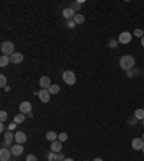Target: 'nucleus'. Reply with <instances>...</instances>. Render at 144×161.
<instances>
[{
  "mask_svg": "<svg viewBox=\"0 0 144 161\" xmlns=\"http://www.w3.org/2000/svg\"><path fill=\"white\" fill-rule=\"evenodd\" d=\"M117 43H118V40H114V39H112V40H110L108 46H110L111 49H115V48H117Z\"/></svg>",
  "mask_w": 144,
  "mask_h": 161,
  "instance_id": "cd10ccee",
  "label": "nucleus"
},
{
  "mask_svg": "<svg viewBox=\"0 0 144 161\" xmlns=\"http://www.w3.org/2000/svg\"><path fill=\"white\" fill-rule=\"evenodd\" d=\"M50 150L54 151V153H56V154H59L62 151V142L59 140H56V141H54V142H50Z\"/></svg>",
  "mask_w": 144,
  "mask_h": 161,
  "instance_id": "4468645a",
  "label": "nucleus"
},
{
  "mask_svg": "<svg viewBox=\"0 0 144 161\" xmlns=\"http://www.w3.org/2000/svg\"><path fill=\"white\" fill-rule=\"evenodd\" d=\"M131 147L136 150V151H141L144 147V140L143 138H134L131 142Z\"/></svg>",
  "mask_w": 144,
  "mask_h": 161,
  "instance_id": "9d476101",
  "label": "nucleus"
},
{
  "mask_svg": "<svg viewBox=\"0 0 144 161\" xmlns=\"http://www.w3.org/2000/svg\"><path fill=\"white\" fill-rule=\"evenodd\" d=\"M12 150L6 148V147H2V150H0V161H10V158H12Z\"/></svg>",
  "mask_w": 144,
  "mask_h": 161,
  "instance_id": "39448f33",
  "label": "nucleus"
},
{
  "mask_svg": "<svg viewBox=\"0 0 144 161\" xmlns=\"http://www.w3.org/2000/svg\"><path fill=\"white\" fill-rule=\"evenodd\" d=\"M58 135H59V134H56L55 131H48L46 132V135H45V138L48 141H50V142H54V141L58 140Z\"/></svg>",
  "mask_w": 144,
  "mask_h": 161,
  "instance_id": "dca6fc26",
  "label": "nucleus"
},
{
  "mask_svg": "<svg viewBox=\"0 0 144 161\" xmlns=\"http://www.w3.org/2000/svg\"><path fill=\"white\" fill-rule=\"evenodd\" d=\"M26 120V115L25 114H17V115H15V120H13V122H16V124H22V122H25Z\"/></svg>",
  "mask_w": 144,
  "mask_h": 161,
  "instance_id": "a211bd4d",
  "label": "nucleus"
},
{
  "mask_svg": "<svg viewBox=\"0 0 144 161\" xmlns=\"http://www.w3.org/2000/svg\"><path fill=\"white\" fill-rule=\"evenodd\" d=\"M16 122H12V124H9V127H7V131H13V129L16 128Z\"/></svg>",
  "mask_w": 144,
  "mask_h": 161,
  "instance_id": "c756f323",
  "label": "nucleus"
},
{
  "mask_svg": "<svg viewBox=\"0 0 144 161\" xmlns=\"http://www.w3.org/2000/svg\"><path fill=\"white\" fill-rule=\"evenodd\" d=\"M39 85H41L42 89H49L50 85H52V82H50L49 76H42L41 79H39Z\"/></svg>",
  "mask_w": 144,
  "mask_h": 161,
  "instance_id": "f8f14e48",
  "label": "nucleus"
},
{
  "mask_svg": "<svg viewBox=\"0 0 144 161\" xmlns=\"http://www.w3.org/2000/svg\"><path fill=\"white\" fill-rule=\"evenodd\" d=\"M0 50H2V53L6 55V56H12L13 53H15V45H13L12 42H3L2 43V46H0Z\"/></svg>",
  "mask_w": 144,
  "mask_h": 161,
  "instance_id": "f03ea898",
  "label": "nucleus"
},
{
  "mask_svg": "<svg viewBox=\"0 0 144 161\" xmlns=\"http://www.w3.org/2000/svg\"><path fill=\"white\" fill-rule=\"evenodd\" d=\"M37 98L41 99L43 104H48L49 102V99H50V94L48 89H41V91L37 92Z\"/></svg>",
  "mask_w": 144,
  "mask_h": 161,
  "instance_id": "0eeeda50",
  "label": "nucleus"
},
{
  "mask_svg": "<svg viewBox=\"0 0 144 161\" xmlns=\"http://www.w3.org/2000/svg\"><path fill=\"white\" fill-rule=\"evenodd\" d=\"M92 161H103V158H94Z\"/></svg>",
  "mask_w": 144,
  "mask_h": 161,
  "instance_id": "f704fd0d",
  "label": "nucleus"
},
{
  "mask_svg": "<svg viewBox=\"0 0 144 161\" xmlns=\"http://www.w3.org/2000/svg\"><path fill=\"white\" fill-rule=\"evenodd\" d=\"M66 26H68L69 29H74L75 26H76V23H75L74 20H68V23H66Z\"/></svg>",
  "mask_w": 144,
  "mask_h": 161,
  "instance_id": "c85d7f7f",
  "label": "nucleus"
},
{
  "mask_svg": "<svg viewBox=\"0 0 144 161\" xmlns=\"http://www.w3.org/2000/svg\"><path fill=\"white\" fill-rule=\"evenodd\" d=\"M19 109H20L22 114L28 115L29 112H32V104L29 102V101H23V102L19 105Z\"/></svg>",
  "mask_w": 144,
  "mask_h": 161,
  "instance_id": "6e6552de",
  "label": "nucleus"
},
{
  "mask_svg": "<svg viewBox=\"0 0 144 161\" xmlns=\"http://www.w3.org/2000/svg\"><path fill=\"white\" fill-rule=\"evenodd\" d=\"M141 151H143V153H144V147H143V150H141Z\"/></svg>",
  "mask_w": 144,
  "mask_h": 161,
  "instance_id": "4c0bfd02",
  "label": "nucleus"
},
{
  "mask_svg": "<svg viewBox=\"0 0 144 161\" xmlns=\"http://www.w3.org/2000/svg\"><path fill=\"white\" fill-rule=\"evenodd\" d=\"M137 121H138V120H137L136 117H134V118H131V120L128 121V124H130V125H133V124H134V122H137Z\"/></svg>",
  "mask_w": 144,
  "mask_h": 161,
  "instance_id": "473e14b6",
  "label": "nucleus"
},
{
  "mask_svg": "<svg viewBox=\"0 0 144 161\" xmlns=\"http://www.w3.org/2000/svg\"><path fill=\"white\" fill-rule=\"evenodd\" d=\"M58 140L61 141V142H63V141H66V140H68V134H66V132H61V134L58 135Z\"/></svg>",
  "mask_w": 144,
  "mask_h": 161,
  "instance_id": "a878e982",
  "label": "nucleus"
},
{
  "mask_svg": "<svg viewBox=\"0 0 144 161\" xmlns=\"http://www.w3.org/2000/svg\"><path fill=\"white\" fill-rule=\"evenodd\" d=\"M141 138H143V140H144V134H143V137H141Z\"/></svg>",
  "mask_w": 144,
  "mask_h": 161,
  "instance_id": "58836bf2",
  "label": "nucleus"
},
{
  "mask_svg": "<svg viewBox=\"0 0 144 161\" xmlns=\"http://www.w3.org/2000/svg\"><path fill=\"white\" fill-rule=\"evenodd\" d=\"M141 46H143V48H144V37H143V39H141Z\"/></svg>",
  "mask_w": 144,
  "mask_h": 161,
  "instance_id": "c9c22d12",
  "label": "nucleus"
},
{
  "mask_svg": "<svg viewBox=\"0 0 144 161\" xmlns=\"http://www.w3.org/2000/svg\"><path fill=\"white\" fill-rule=\"evenodd\" d=\"M48 91H49V94H52V95H56L58 92L61 91V87H59V85H56V83H52Z\"/></svg>",
  "mask_w": 144,
  "mask_h": 161,
  "instance_id": "6ab92c4d",
  "label": "nucleus"
},
{
  "mask_svg": "<svg viewBox=\"0 0 144 161\" xmlns=\"http://www.w3.org/2000/svg\"><path fill=\"white\" fill-rule=\"evenodd\" d=\"M15 141H16V144H25L26 141H28V137H26L25 132H22V131H17L16 134H15Z\"/></svg>",
  "mask_w": 144,
  "mask_h": 161,
  "instance_id": "1a4fd4ad",
  "label": "nucleus"
},
{
  "mask_svg": "<svg viewBox=\"0 0 144 161\" xmlns=\"http://www.w3.org/2000/svg\"><path fill=\"white\" fill-rule=\"evenodd\" d=\"M134 65H136V59L133 58L131 55H124V56H121V59H120V68L124 70H130L134 68Z\"/></svg>",
  "mask_w": 144,
  "mask_h": 161,
  "instance_id": "f257e3e1",
  "label": "nucleus"
},
{
  "mask_svg": "<svg viewBox=\"0 0 144 161\" xmlns=\"http://www.w3.org/2000/svg\"><path fill=\"white\" fill-rule=\"evenodd\" d=\"M10 62H12V61H10V56L3 55V56L0 58V66H2V68H6V66H7Z\"/></svg>",
  "mask_w": 144,
  "mask_h": 161,
  "instance_id": "f3484780",
  "label": "nucleus"
},
{
  "mask_svg": "<svg viewBox=\"0 0 144 161\" xmlns=\"http://www.w3.org/2000/svg\"><path fill=\"white\" fill-rule=\"evenodd\" d=\"M10 61H12V63H20V62H23V55H22L20 52H15V53L10 56Z\"/></svg>",
  "mask_w": 144,
  "mask_h": 161,
  "instance_id": "2eb2a0df",
  "label": "nucleus"
},
{
  "mask_svg": "<svg viewBox=\"0 0 144 161\" xmlns=\"http://www.w3.org/2000/svg\"><path fill=\"white\" fill-rule=\"evenodd\" d=\"M63 161H74V160H72V158H65Z\"/></svg>",
  "mask_w": 144,
  "mask_h": 161,
  "instance_id": "e433bc0d",
  "label": "nucleus"
},
{
  "mask_svg": "<svg viewBox=\"0 0 144 161\" xmlns=\"http://www.w3.org/2000/svg\"><path fill=\"white\" fill-rule=\"evenodd\" d=\"M65 155H63V154H62V153H59V154H58V160L56 161H63V160H65Z\"/></svg>",
  "mask_w": 144,
  "mask_h": 161,
  "instance_id": "2f4dec72",
  "label": "nucleus"
},
{
  "mask_svg": "<svg viewBox=\"0 0 144 161\" xmlns=\"http://www.w3.org/2000/svg\"><path fill=\"white\" fill-rule=\"evenodd\" d=\"M56 160H58V154L54 153V151H50L48 154V161H56Z\"/></svg>",
  "mask_w": 144,
  "mask_h": 161,
  "instance_id": "b1692460",
  "label": "nucleus"
},
{
  "mask_svg": "<svg viewBox=\"0 0 144 161\" xmlns=\"http://www.w3.org/2000/svg\"><path fill=\"white\" fill-rule=\"evenodd\" d=\"M13 141H15V135L12 134V131H6L3 134V147H7V145H12Z\"/></svg>",
  "mask_w": 144,
  "mask_h": 161,
  "instance_id": "20e7f679",
  "label": "nucleus"
},
{
  "mask_svg": "<svg viewBox=\"0 0 144 161\" xmlns=\"http://www.w3.org/2000/svg\"><path fill=\"white\" fill-rule=\"evenodd\" d=\"M26 161H37V160H36V157H35V155H32V154H29L28 157H26Z\"/></svg>",
  "mask_w": 144,
  "mask_h": 161,
  "instance_id": "7c9ffc66",
  "label": "nucleus"
},
{
  "mask_svg": "<svg viewBox=\"0 0 144 161\" xmlns=\"http://www.w3.org/2000/svg\"><path fill=\"white\" fill-rule=\"evenodd\" d=\"M12 154L15 155V157H19V155H22L23 154V151H25V148H23V145L22 144H15L12 145Z\"/></svg>",
  "mask_w": 144,
  "mask_h": 161,
  "instance_id": "9b49d317",
  "label": "nucleus"
},
{
  "mask_svg": "<svg viewBox=\"0 0 144 161\" xmlns=\"http://www.w3.org/2000/svg\"><path fill=\"white\" fill-rule=\"evenodd\" d=\"M72 20H74L75 23H76V25H82L84 22H85V17H84L82 15H79V13H76V15H75V17L72 19Z\"/></svg>",
  "mask_w": 144,
  "mask_h": 161,
  "instance_id": "aec40b11",
  "label": "nucleus"
},
{
  "mask_svg": "<svg viewBox=\"0 0 144 161\" xmlns=\"http://www.w3.org/2000/svg\"><path fill=\"white\" fill-rule=\"evenodd\" d=\"M143 124H144V121H143Z\"/></svg>",
  "mask_w": 144,
  "mask_h": 161,
  "instance_id": "ea45409f",
  "label": "nucleus"
},
{
  "mask_svg": "<svg viewBox=\"0 0 144 161\" xmlns=\"http://www.w3.org/2000/svg\"><path fill=\"white\" fill-rule=\"evenodd\" d=\"M0 120H2V122H4V121L7 120V112H6V111L0 112Z\"/></svg>",
  "mask_w": 144,
  "mask_h": 161,
  "instance_id": "bb28decb",
  "label": "nucleus"
},
{
  "mask_svg": "<svg viewBox=\"0 0 144 161\" xmlns=\"http://www.w3.org/2000/svg\"><path fill=\"white\" fill-rule=\"evenodd\" d=\"M0 131H2V132H3V134H4V132H6V131H4V125H3V124H2V125H0Z\"/></svg>",
  "mask_w": 144,
  "mask_h": 161,
  "instance_id": "72a5a7b5",
  "label": "nucleus"
},
{
  "mask_svg": "<svg viewBox=\"0 0 144 161\" xmlns=\"http://www.w3.org/2000/svg\"><path fill=\"white\" fill-rule=\"evenodd\" d=\"M62 15H63V17H65V19H68V20H72L76 13H75V10L72 7H66V9H63Z\"/></svg>",
  "mask_w": 144,
  "mask_h": 161,
  "instance_id": "ddd939ff",
  "label": "nucleus"
},
{
  "mask_svg": "<svg viewBox=\"0 0 144 161\" xmlns=\"http://www.w3.org/2000/svg\"><path fill=\"white\" fill-rule=\"evenodd\" d=\"M82 4H84V0H79V2H74V3L71 4V7L76 12V10H79V9L82 7Z\"/></svg>",
  "mask_w": 144,
  "mask_h": 161,
  "instance_id": "4be33fe9",
  "label": "nucleus"
},
{
  "mask_svg": "<svg viewBox=\"0 0 144 161\" xmlns=\"http://www.w3.org/2000/svg\"><path fill=\"white\" fill-rule=\"evenodd\" d=\"M62 79H63V82H65L66 85H74V83L76 82V76H75V74L72 70H65V72L62 74Z\"/></svg>",
  "mask_w": 144,
  "mask_h": 161,
  "instance_id": "7ed1b4c3",
  "label": "nucleus"
},
{
  "mask_svg": "<svg viewBox=\"0 0 144 161\" xmlns=\"http://www.w3.org/2000/svg\"><path fill=\"white\" fill-rule=\"evenodd\" d=\"M133 35H134L136 37H140V39H143V37H144V32L141 29H136Z\"/></svg>",
  "mask_w": 144,
  "mask_h": 161,
  "instance_id": "393cba45",
  "label": "nucleus"
},
{
  "mask_svg": "<svg viewBox=\"0 0 144 161\" xmlns=\"http://www.w3.org/2000/svg\"><path fill=\"white\" fill-rule=\"evenodd\" d=\"M131 39H133V35L130 32H121L118 36V42L120 43H124V45H125V43H130Z\"/></svg>",
  "mask_w": 144,
  "mask_h": 161,
  "instance_id": "423d86ee",
  "label": "nucleus"
},
{
  "mask_svg": "<svg viewBox=\"0 0 144 161\" xmlns=\"http://www.w3.org/2000/svg\"><path fill=\"white\" fill-rule=\"evenodd\" d=\"M0 87H2V88L7 87V78H6L4 75H0Z\"/></svg>",
  "mask_w": 144,
  "mask_h": 161,
  "instance_id": "5701e85b",
  "label": "nucleus"
},
{
  "mask_svg": "<svg viewBox=\"0 0 144 161\" xmlns=\"http://www.w3.org/2000/svg\"><path fill=\"white\" fill-rule=\"evenodd\" d=\"M134 117H136L137 120L144 121V109H141V108H138V109H136V112H134Z\"/></svg>",
  "mask_w": 144,
  "mask_h": 161,
  "instance_id": "412c9836",
  "label": "nucleus"
}]
</instances>
